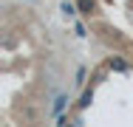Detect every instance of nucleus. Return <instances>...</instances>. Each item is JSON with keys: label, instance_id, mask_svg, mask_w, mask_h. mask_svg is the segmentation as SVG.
Listing matches in <instances>:
<instances>
[{"label": "nucleus", "instance_id": "nucleus-1", "mask_svg": "<svg viewBox=\"0 0 133 127\" xmlns=\"http://www.w3.org/2000/svg\"><path fill=\"white\" fill-rule=\"evenodd\" d=\"M77 9L82 17H91V14H96V0H77Z\"/></svg>", "mask_w": 133, "mask_h": 127}, {"label": "nucleus", "instance_id": "nucleus-2", "mask_svg": "<svg viewBox=\"0 0 133 127\" xmlns=\"http://www.w3.org/2000/svg\"><path fill=\"white\" fill-rule=\"evenodd\" d=\"M91 102H94V85H91V88H85V90H82V96H79V102H77V110H88V107H91Z\"/></svg>", "mask_w": 133, "mask_h": 127}, {"label": "nucleus", "instance_id": "nucleus-3", "mask_svg": "<svg viewBox=\"0 0 133 127\" xmlns=\"http://www.w3.org/2000/svg\"><path fill=\"white\" fill-rule=\"evenodd\" d=\"M108 68H110V71H119V74H128V71H130V65H128L122 57H110V59H108Z\"/></svg>", "mask_w": 133, "mask_h": 127}, {"label": "nucleus", "instance_id": "nucleus-4", "mask_svg": "<svg viewBox=\"0 0 133 127\" xmlns=\"http://www.w3.org/2000/svg\"><path fill=\"white\" fill-rule=\"evenodd\" d=\"M59 11H62V17H68V20H74V17L79 14L77 3H68V0H62V3H59Z\"/></svg>", "mask_w": 133, "mask_h": 127}, {"label": "nucleus", "instance_id": "nucleus-5", "mask_svg": "<svg viewBox=\"0 0 133 127\" xmlns=\"http://www.w3.org/2000/svg\"><path fill=\"white\" fill-rule=\"evenodd\" d=\"M65 102H68V96H65V93H62V96H57V104H54V113H62Z\"/></svg>", "mask_w": 133, "mask_h": 127}, {"label": "nucleus", "instance_id": "nucleus-6", "mask_svg": "<svg viewBox=\"0 0 133 127\" xmlns=\"http://www.w3.org/2000/svg\"><path fill=\"white\" fill-rule=\"evenodd\" d=\"M85 74H88L85 68H79V71H77V82H79V85H85Z\"/></svg>", "mask_w": 133, "mask_h": 127}]
</instances>
